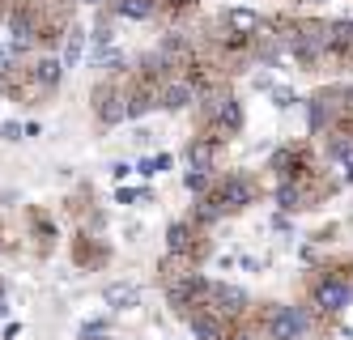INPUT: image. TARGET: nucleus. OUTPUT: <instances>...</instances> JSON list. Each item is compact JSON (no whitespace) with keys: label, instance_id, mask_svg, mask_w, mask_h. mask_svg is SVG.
<instances>
[{"label":"nucleus","instance_id":"12","mask_svg":"<svg viewBox=\"0 0 353 340\" xmlns=\"http://www.w3.org/2000/svg\"><path fill=\"white\" fill-rule=\"evenodd\" d=\"M77 56H81V26H68L64 30V60L77 64Z\"/></svg>","mask_w":353,"mask_h":340},{"label":"nucleus","instance_id":"14","mask_svg":"<svg viewBox=\"0 0 353 340\" xmlns=\"http://www.w3.org/2000/svg\"><path fill=\"white\" fill-rule=\"evenodd\" d=\"M0 137H5V141H21V128L17 123H0Z\"/></svg>","mask_w":353,"mask_h":340},{"label":"nucleus","instance_id":"11","mask_svg":"<svg viewBox=\"0 0 353 340\" xmlns=\"http://www.w3.org/2000/svg\"><path fill=\"white\" fill-rule=\"evenodd\" d=\"M21 60H26V51H21L17 43H5V47H0V81H5V77H9Z\"/></svg>","mask_w":353,"mask_h":340},{"label":"nucleus","instance_id":"3","mask_svg":"<svg viewBox=\"0 0 353 340\" xmlns=\"http://www.w3.org/2000/svg\"><path fill=\"white\" fill-rule=\"evenodd\" d=\"M196 119H200V137H213L217 145H225L243 128V107L230 94V86L221 81V86H209L196 98Z\"/></svg>","mask_w":353,"mask_h":340},{"label":"nucleus","instance_id":"4","mask_svg":"<svg viewBox=\"0 0 353 340\" xmlns=\"http://www.w3.org/2000/svg\"><path fill=\"white\" fill-rule=\"evenodd\" d=\"M260 332H264V340H302V336L311 332V315L302 306L268 302L260 310Z\"/></svg>","mask_w":353,"mask_h":340},{"label":"nucleus","instance_id":"16","mask_svg":"<svg viewBox=\"0 0 353 340\" xmlns=\"http://www.w3.org/2000/svg\"><path fill=\"white\" fill-rule=\"evenodd\" d=\"M0 315H5V302H0Z\"/></svg>","mask_w":353,"mask_h":340},{"label":"nucleus","instance_id":"6","mask_svg":"<svg viewBox=\"0 0 353 340\" xmlns=\"http://www.w3.org/2000/svg\"><path fill=\"white\" fill-rule=\"evenodd\" d=\"M166 247H170V255L174 259H183V264H200V259L209 255V239H205V226H196L192 217L188 221H174L170 226V234H166Z\"/></svg>","mask_w":353,"mask_h":340},{"label":"nucleus","instance_id":"10","mask_svg":"<svg viewBox=\"0 0 353 340\" xmlns=\"http://www.w3.org/2000/svg\"><path fill=\"white\" fill-rule=\"evenodd\" d=\"M327 158L341 166V174L353 183V141H327Z\"/></svg>","mask_w":353,"mask_h":340},{"label":"nucleus","instance_id":"9","mask_svg":"<svg viewBox=\"0 0 353 340\" xmlns=\"http://www.w3.org/2000/svg\"><path fill=\"white\" fill-rule=\"evenodd\" d=\"M107 259V247H98V239L94 234H77V264H103Z\"/></svg>","mask_w":353,"mask_h":340},{"label":"nucleus","instance_id":"7","mask_svg":"<svg viewBox=\"0 0 353 340\" xmlns=\"http://www.w3.org/2000/svg\"><path fill=\"white\" fill-rule=\"evenodd\" d=\"M217 153H221V145L213 141V137H192V145H188V174H200V179H213V166H217Z\"/></svg>","mask_w":353,"mask_h":340},{"label":"nucleus","instance_id":"8","mask_svg":"<svg viewBox=\"0 0 353 340\" xmlns=\"http://www.w3.org/2000/svg\"><path fill=\"white\" fill-rule=\"evenodd\" d=\"M111 9H115L119 17H132V21H149V17L166 13V0H115Z\"/></svg>","mask_w":353,"mask_h":340},{"label":"nucleus","instance_id":"2","mask_svg":"<svg viewBox=\"0 0 353 340\" xmlns=\"http://www.w3.org/2000/svg\"><path fill=\"white\" fill-rule=\"evenodd\" d=\"M256 200H260V179H256V174H247V170L217 174V179H209V188L200 192L192 221L209 230L213 221H221V217H234V213H243V208H251Z\"/></svg>","mask_w":353,"mask_h":340},{"label":"nucleus","instance_id":"5","mask_svg":"<svg viewBox=\"0 0 353 340\" xmlns=\"http://www.w3.org/2000/svg\"><path fill=\"white\" fill-rule=\"evenodd\" d=\"M94 115L98 123H123L128 119V72H111L94 86Z\"/></svg>","mask_w":353,"mask_h":340},{"label":"nucleus","instance_id":"13","mask_svg":"<svg viewBox=\"0 0 353 340\" xmlns=\"http://www.w3.org/2000/svg\"><path fill=\"white\" fill-rule=\"evenodd\" d=\"M107 302H111V306H132V302H137V290H132V285H111V290H107Z\"/></svg>","mask_w":353,"mask_h":340},{"label":"nucleus","instance_id":"15","mask_svg":"<svg viewBox=\"0 0 353 340\" xmlns=\"http://www.w3.org/2000/svg\"><path fill=\"white\" fill-rule=\"evenodd\" d=\"M81 340H111V336H98V328H94V332H85Z\"/></svg>","mask_w":353,"mask_h":340},{"label":"nucleus","instance_id":"1","mask_svg":"<svg viewBox=\"0 0 353 340\" xmlns=\"http://www.w3.org/2000/svg\"><path fill=\"white\" fill-rule=\"evenodd\" d=\"M276 47L307 68V72H345L353 68V21L327 17H272Z\"/></svg>","mask_w":353,"mask_h":340}]
</instances>
